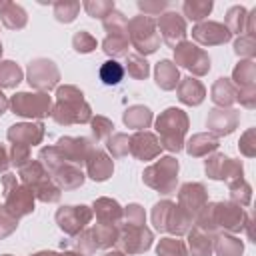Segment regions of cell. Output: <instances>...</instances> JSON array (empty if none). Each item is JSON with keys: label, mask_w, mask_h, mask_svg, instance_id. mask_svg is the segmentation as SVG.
I'll use <instances>...</instances> for the list:
<instances>
[{"label": "cell", "mask_w": 256, "mask_h": 256, "mask_svg": "<svg viewBox=\"0 0 256 256\" xmlns=\"http://www.w3.org/2000/svg\"><path fill=\"white\" fill-rule=\"evenodd\" d=\"M50 116L54 118V122H58L62 126L86 124L92 120V108L84 100L82 90L66 84V86L56 88V104H54Z\"/></svg>", "instance_id": "6da1fadb"}, {"label": "cell", "mask_w": 256, "mask_h": 256, "mask_svg": "<svg viewBox=\"0 0 256 256\" xmlns=\"http://www.w3.org/2000/svg\"><path fill=\"white\" fill-rule=\"evenodd\" d=\"M156 132L160 134V146L178 152L184 148V136L188 132V116L180 108H166L156 118Z\"/></svg>", "instance_id": "7a4b0ae2"}, {"label": "cell", "mask_w": 256, "mask_h": 256, "mask_svg": "<svg viewBox=\"0 0 256 256\" xmlns=\"http://www.w3.org/2000/svg\"><path fill=\"white\" fill-rule=\"evenodd\" d=\"M18 180L28 188L32 190L34 198L40 200V202H58L60 200V188L54 184V180L50 178L48 170L38 162V160H30L26 162L20 172H18Z\"/></svg>", "instance_id": "3957f363"}, {"label": "cell", "mask_w": 256, "mask_h": 256, "mask_svg": "<svg viewBox=\"0 0 256 256\" xmlns=\"http://www.w3.org/2000/svg\"><path fill=\"white\" fill-rule=\"evenodd\" d=\"M142 180L146 186L154 188L160 194H172L178 182V160L174 156H164L156 160L142 172Z\"/></svg>", "instance_id": "277c9868"}, {"label": "cell", "mask_w": 256, "mask_h": 256, "mask_svg": "<svg viewBox=\"0 0 256 256\" xmlns=\"http://www.w3.org/2000/svg\"><path fill=\"white\" fill-rule=\"evenodd\" d=\"M128 32V40L130 44L138 50V54H152L156 52V48L160 46V36L156 30V20L150 16H134L132 20H128L126 26Z\"/></svg>", "instance_id": "5b68a950"}, {"label": "cell", "mask_w": 256, "mask_h": 256, "mask_svg": "<svg viewBox=\"0 0 256 256\" xmlns=\"http://www.w3.org/2000/svg\"><path fill=\"white\" fill-rule=\"evenodd\" d=\"M2 188H4V206L16 218H22L34 210L36 198H34L32 190H28L14 174L2 176Z\"/></svg>", "instance_id": "8992f818"}, {"label": "cell", "mask_w": 256, "mask_h": 256, "mask_svg": "<svg viewBox=\"0 0 256 256\" xmlns=\"http://www.w3.org/2000/svg\"><path fill=\"white\" fill-rule=\"evenodd\" d=\"M8 102L12 112L22 118H44L52 112V98L48 92H18Z\"/></svg>", "instance_id": "52a82bcc"}, {"label": "cell", "mask_w": 256, "mask_h": 256, "mask_svg": "<svg viewBox=\"0 0 256 256\" xmlns=\"http://www.w3.org/2000/svg\"><path fill=\"white\" fill-rule=\"evenodd\" d=\"M116 244L124 254H142L152 246V232L146 226H130L120 222Z\"/></svg>", "instance_id": "ba28073f"}, {"label": "cell", "mask_w": 256, "mask_h": 256, "mask_svg": "<svg viewBox=\"0 0 256 256\" xmlns=\"http://www.w3.org/2000/svg\"><path fill=\"white\" fill-rule=\"evenodd\" d=\"M174 60L178 66L190 70L194 76H204L210 70V56L192 42H180L174 48Z\"/></svg>", "instance_id": "9c48e42d"}, {"label": "cell", "mask_w": 256, "mask_h": 256, "mask_svg": "<svg viewBox=\"0 0 256 256\" xmlns=\"http://www.w3.org/2000/svg\"><path fill=\"white\" fill-rule=\"evenodd\" d=\"M92 208L80 204V206H62L56 210V224L58 228L68 234V236H76L80 234L92 220Z\"/></svg>", "instance_id": "30bf717a"}, {"label": "cell", "mask_w": 256, "mask_h": 256, "mask_svg": "<svg viewBox=\"0 0 256 256\" xmlns=\"http://www.w3.org/2000/svg\"><path fill=\"white\" fill-rule=\"evenodd\" d=\"M60 80L58 66L48 58H36L28 64V84L38 92L52 90Z\"/></svg>", "instance_id": "8fae6325"}, {"label": "cell", "mask_w": 256, "mask_h": 256, "mask_svg": "<svg viewBox=\"0 0 256 256\" xmlns=\"http://www.w3.org/2000/svg\"><path fill=\"white\" fill-rule=\"evenodd\" d=\"M56 148L62 152V156L66 158V162L74 164V166H86V160L90 158V154L94 152V144L90 138L84 136H62L56 142Z\"/></svg>", "instance_id": "7c38bea8"}, {"label": "cell", "mask_w": 256, "mask_h": 256, "mask_svg": "<svg viewBox=\"0 0 256 256\" xmlns=\"http://www.w3.org/2000/svg\"><path fill=\"white\" fill-rule=\"evenodd\" d=\"M156 30L170 48H176L186 38V20L178 12H164L156 20Z\"/></svg>", "instance_id": "4fadbf2b"}, {"label": "cell", "mask_w": 256, "mask_h": 256, "mask_svg": "<svg viewBox=\"0 0 256 256\" xmlns=\"http://www.w3.org/2000/svg\"><path fill=\"white\" fill-rule=\"evenodd\" d=\"M206 174L212 180H226L232 182L236 178H242V162L240 160H232L224 154H212L206 158Z\"/></svg>", "instance_id": "5bb4252c"}, {"label": "cell", "mask_w": 256, "mask_h": 256, "mask_svg": "<svg viewBox=\"0 0 256 256\" xmlns=\"http://www.w3.org/2000/svg\"><path fill=\"white\" fill-rule=\"evenodd\" d=\"M208 204L206 188L200 182H186L178 190V206L186 210L192 218L198 216V212Z\"/></svg>", "instance_id": "9a60e30c"}, {"label": "cell", "mask_w": 256, "mask_h": 256, "mask_svg": "<svg viewBox=\"0 0 256 256\" xmlns=\"http://www.w3.org/2000/svg\"><path fill=\"white\" fill-rule=\"evenodd\" d=\"M238 120H240V112L238 110H234V108H218L216 106V108H212L208 112L206 126L210 130V134H214L218 138V136L234 132V128L238 126Z\"/></svg>", "instance_id": "2e32d148"}, {"label": "cell", "mask_w": 256, "mask_h": 256, "mask_svg": "<svg viewBox=\"0 0 256 256\" xmlns=\"http://www.w3.org/2000/svg\"><path fill=\"white\" fill-rule=\"evenodd\" d=\"M192 38L202 46H218L226 44L232 38V34L220 22H198L192 28Z\"/></svg>", "instance_id": "e0dca14e"}, {"label": "cell", "mask_w": 256, "mask_h": 256, "mask_svg": "<svg viewBox=\"0 0 256 256\" xmlns=\"http://www.w3.org/2000/svg\"><path fill=\"white\" fill-rule=\"evenodd\" d=\"M160 140L152 134V132H136L130 136V146H128V152L138 158V160H154L160 156Z\"/></svg>", "instance_id": "ac0fdd59"}, {"label": "cell", "mask_w": 256, "mask_h": 256, "mask_svg": "<svg viewBox=\"0 0 256 256\" xmlns=\"http://www.w3.org/2000/svg\"><path fill=\"white\" fill-rule=\"evenodd\" d=\"M8 140L12 144H22V146H36L42 142L44 136V124L42 122H22V124H14L8 128L6 132Z\"/></svg>", "instance_id": "d6986e66"}, {"label": "cell", "mask_w": 256, "mask_h": 256, "mask_svg": "<svg viewBox=\"0 0 256 256\" xmlns=\"http://www.w3.org/2000/svg\"><path fill=\"white\" fill-rule=\"evenodd\" d=\"M50 178L54 180V184L60 190H74L80 188L84 184V174L78 166L70 164V162H62L60 166H56L52 172H48Z\"/></svg>", "instance_id": "ffe728a7"}, {"label": "cell", "mask_w": 256, "mask_h": 256, "mask_svg": "<svg viewBox=\"0 0 256 256\" xmlns=\"http://www.w3.org/2000/svg\"><path fill=\"white\" fill-rule=\"evenodd\" d=\"M86 172L92 180L96 182H104L112 176L114 172V164H112V158L104 152V150H98L94 148V152L90 154V158L86 160Z\"/></svg>", "instance_id": "44dd1931"}, {"label": "cell", "mask_w": 256, "mask_h": 256, "mask_svg": "<svg viewBox=\"0 0 256 256\" xmlns=\"http://www.w3.org/2000/svg\"><path fill=\"white\" fill-rule=\"evenodd\" d=\"M176 92H178V100L186 106H198L204 96H206V88L200 80L192 78V76H186V78H180L178 86H176Z\"/></svg>", "instance_id": "7402d4cb"}, {"label": "cell", "mask_w": 256, "mask_h": 256, "mask_svg": "<svg viewBox=\"0 0 256 256\" xmlns=\"http://www.w3.org/2000/svg\"><path fill=\"white\" fill-rule=\"evenodd\" d=\"M92 214H96V222H100V224H116L118 226L122 222L124 208L112 198H98L92 206Z\"/></svg>", "instance_id": "603a6c76"}, {"label": "cell", "mask_w": 256, "mask_h": 256, "mask_svg": "<svg viewBox=\"0 0 256 256\" xmlns=\"http://www.w3.org/2000/svg\"><path fill=\"white\" fill-rule=\"evenodd\" d=\"M188 254L190 256H210L214 250V236L200 230L198 226H192L188 230Z\"/></svg>", "instance_id": "cb8c5ba5"}, {"label": "cell", "mask_w": 256, "mask_h": 256, "mask_svg": "<svg viewBox=\"0 0 256 256\" xmlns=\"http://www.w3.org/2000/svg\"><path fill=\"white\" fill-rule=\"evenodd\" d=\"M210 98L214 100V104L218 108H230L236 98H238V88L232 84V80L228 78H218L214 84H212V90H210Z\"/></svg>", "instance_id": "d4e9b609"}, {"label": "cell", "mask_w": 256, "mask_h": 256, "mask_svg": "<svg viewBox=\"0 0 256 256\" xmlns=\"http://www.w3.org/2000/svg\"><path fill=\"white\" fill-rule=\"evenodd\" d=\"M218 148V138L210 132H200V134H194L188 142H186V152L194 158H200V156H208L210 152H214Z\"/></svg>", "instance_id": "484cf974"}, {"label": "cell", "mask_w": 256, "mask_h": 256, "mask_svg": "<svg viewBox=\"0 0 256 256\" xmlns=\"http://www.w3.org/2000/svg\"><path fill=\"white\" fill-rule=\"evenodd\" d=\"M154 78L156 84L162 90H174L180 82V74H178V66L170 60H160L154 68Z\"/></svg>", "instance_id": "4316f807"}, {"label": "cell", "mask_w": 256, "mask_h": 256, "mask_svg": "<svg viewBox=\"0 0 256 256\" xmlns=\"http://www.w3.org/2000/svg\"><path fill=\"white\" fill-rule=\"evenodd\" d=\"M192 226H194V218L186 210H182L178 204H174L170 210V216H168L166 232H170L174 236H182V234H188V230Z\"/></svg>", "instance_id": "83f0119b"}, {"label": "cell", "mask_w": 256, "mask_h": 256, "mask_svg": "<svg viewBox=\"0 0 256 256\" xmlns=\"http://www.w3.org/2000/svg\"><path fill=\"white\" fill-rule=\"evenodd\" d=\"M122 120H124V124H126L128 128H134V130L142 132V130H146V128L152 124V112H150L148 106L136 104V106H130V108L124 112Z\"/></svg>", "instance_id": "f1b7e54d"}, {"label": "cell", "mask_w": 256, "mask_h": 256, "mask_svg": "<svg viewBox=\"0 0 256 256\" xmlns=\"http://www.w3.org/2000/svg\"><path fill=\"white\" fill-rule=\"evenodd\" d=\"M0 20H2V24H4L6 28H10V30H20V28L26 26L28 16H26V10H24L22 6L14 4V2H6L4 10L0 12Z\"/></svg>", "instance_id": "f546056e"}, {"label": "cell", "mask_w": 256, "mask_h": 256, "mask_svg": "<svg viewBox=\"0 0 256 256\" xmlns=\"http://www.w3.org/2000/svg\"><path fill=\"white\" fill-rule=\"evenodd\" d=\"M254 78H256V66L252 60H242L234 72H232V84L238 88V90H250L254 88Z\"/></svg>", "instance_id": "4dcf8cb0"}, {"label": "cell", "mask_w": 256, "mask_h": 256, "mask_svg": "<svg viewBox=\"0 0 256 256\" xmlns=\"http://www.w3.org/2000/svg\"><path fill=\"white\" fill-rule=\"evenodd\" d=\"M90 232H92V238H94L98 248H106L108 250L118 240V226L116 224H100V222H96L90 228Z\"/></svg>", "instance_id": "1f68e13d"}, {"label": "cell", "mask_w": 256, "mask_h": 256, "mask_svg": "<svg viewBox=\"0 0 256 256\" xmlns=\"http://www.w3.org/2000/svg\"><path fill=\"white\" fill-rule=\"evenodd\" d=\"M218 256H242L244 244L242 240L228 236V234H216L214 236V250Z\"/></svg>", "instance_id": "d6a6232c"}, {"label": "cell", "mask_w": 256, "mask_h": 256, "mask_svg": "<svg viewBox=\"0 0 256 256\" xmlns=\"http://www.w3.org/2000/svg\"><path fill=\"white\" fill-rule=\"evenodd\" d=\"M128 46H130V40H128V32H122V34H108L102 42V50L112 56V58H120V56H128Z\"/></svg>", "instance_id": "836d02e7"}, {"label": "cell", "mask_w": 256, "mask_h": 256, "mask_svg": "<svg viewBox=\"0 0 256 256\" xmlns=\"http://www.w3.org/2000/svg\"><path fill=\"white\" fill-rule=\"evenodd\" d=\"M22 68L12 60H0V88H14L22 82Z\"/></svg>", "instance_id": "e575fe53"}, {"label": "cell", "mask_w": 256, "mask_h": 256, "mask_svg": "<svg viewBox=\"0 0 256 256\" xmlns=\"http://www.w3.org/2000/svg\"><path fill=\"white\" fill-rule=\"evenodd\" d=\"M212 0H186L182 4V10H184V16L192 22H200L204 20L210 12H212Z\"/></svg>", "instance_id": "d590c367"}, {"label": "cell", "mask_w": 256, "mask_h": 256, "mask_svg": "<svg viewBox=\"0 0 256 256\" xmlns=\"http://www.w3.org/2000/svg\"><path fill=\"white\" fill-rule=\"evenodd\" d=\"M228 188H230V198H232L234 204H238V206H248L250 204L252 188L244 178H236V180L228 182Z\"/></svg>", "instance_id": "8d00e7d4"}, {"label": "cell", "mask_w": 256, "mask_h": 256, "mask_svg": "<svg viewBox=\"0 0 256 256\" xmlns=\"http://www.w3.org/2000/svg\"><path fill=\"white\" fill-rule=\"evenodd\" d=\"M246 20H248L246 10L242 6H232L226 14V28L230 30V34L236 32V34L242 36L246 32Z\"/></svg>", "instance_id": "74e56055"}, {"label": "cell", "mask_w": 256, "mask_h": 256, "mask_svg": "<svg viewBox=\"0 0 256 256\" xmlns=\"http://www.w3.org/2000/svg\"><path fill=\"white\" fill-rule=\"evenodd\" d=\"M72 248H74V252H78V254H82V256H92V254L98 250V246H96V242H94V238H92L90 228H88V230L84 228L80 234L72 236Z\"/></svg>", "instance_id": "f35d334b"}, {"label": "cell", "mask_w": 256, "mask_h": 256, "mask_svg": "<svg viewBox=\"0 0 256 256\" xmlns=\"http://www.w3.org/2000/svg\"><path fill=\"white\" fill-rule=\"evenodd\" d=\"M156 256H188L186 244L176 238H162L156 246Z\"/></svg>", "instance_id": "ab89813d"}, {"label": "cell", "mask_w": 256, "mask_h": 256, "mask_svg": "<svg viewBox=\"0 0 256 256\" xmlns=\"http://www.w3.org/2000/svg\"><path fill=\"white\" fill-rule=\"evenodd\" d=\"M126 72L136 80H144L150 74V64L140 54H128L126 56Z\"/></svg>", "instance_id": "60d3db41"}, {"label": "cell", "mask_w": 256, "mask_h": 256, "mask_svg": "<svg viewBox=\"0 0 256 256\" xmlns=\"http://www.w3.org/2000/svg\"><path fill=\"white\" fill-rule=\"evenodd\" d=\"M78 10H80V2H74V0H60V2H54V16L58 22H72L76 16H78Z\"/></svg>", "instance_id": "b9f144b4"}, {"label": "cell", "mask_w": 256, "mask_h": 256, "mask_svg": "<svg viewBox=\"0 0 256 256\" xmlns=\"http://www.w3.org/2000/svg\"><path fill=\"white\" fill-rule=\"evenodd\" d=\"M122 76H124V68H122V64L116 62V60H106V62L100 66V80H102L104 84H108V86L118 84V82L122 80Z\"/></svg>", "instance_id": "7bdbcfd3"}, {"label": "cell", "mask_w": 256, "mask_h": 256, "mask_svg": "<svg viewBox=\"0 0 256 256\" xmlns=\"http://www.w3.org/2000/svg\"><path fill=\"white\" fill-rule=\"evenodd\" d=\"M174 202L172 200H162L158 204H154L152 208V224L158 232H166V224H168V216H170V210H172Z\"/></svg>", "instance_id": "ee69618b"}, {"label": "cell", "mask_w": 256, "mask_h": 256, "mask_svg": "<svg viewBox=\"0 0 256 256\" xmlns=\"http://www.w3.org/2000/svg\"><path fill=\"white\" fill-rule=\"evenodd\" d=\"M82 6L92 18H100V20H104L114 10V2H110V0H96V2L94 0H86Z\"/></svg>", "instance_id": "f6af8a7d"}, {"label": "cell", "mask_w": 256, "mask_h": 256, "mask_svg": "<svg viewBox=\"0 0 256 256\" xmlns=\"http://www.w3.org/2000/svg\"><path fill=\"white\" fill-rule=\"evenodd\" d=\"M106 146H108V150H110V154H112L114 158H122V156L128 154L130 138H128L126 134H122V132H116V134H112V136L108 138Z\"/></svg>", "instance_id": "bcb514c9"}, {"label": "cell", "mask_w": 256, "mask_h": 256, "mask_svg": "<svg viewBox=\"0 0 256 256\" xmlns=\"http://www.w3.org/2000/svg\"><path fill=\"white\" fill-rule=\"evenodd\" d=\"M126 26H128L126 16L122 12H118L116 8L104 18V28L108 34H122V32H126Z\"/></svg>", "instance_id": "7dc6e473"}, {"label": "cell", "mask_w": 256, "mask_h": 256, "mask_svg": "<svg viewBox=\"0 0 256 256\" xmlns=\"http://www.w3.org/2000/svg\"><path fill=\"white\" fill-rule=\"evenodd\" d=\"M90 124H92V134H94L96 140H108L112 136L114 124L106 116H92Z\"/></svg>", "instance_id": "c3c4849f"}, {"label": "cell", "mask_w": 256, "mask_h": 256, "mask_svg": "<svg viewBox=\"0 0 256 256\" xmlns=\"http://www.w3.org/2000/svg\"><path fill=\"white\" fill-rule=\"evenodd\" d=\"M72 46L76 52L80 54H86V52H92L96 48V38L84 30H78L74 36H72Z\"/></svg>", "instance_id": "681fc988"}, {"label": "cell", "mask_w": 256, "mask_h": 256, "mask_svg": "<svg viewBox=\"0 0 256 256\" xmlns=\"http://www.w3.org/2000/svg\"><path fill=\"white\" fill-rule=\"evenodd\" d=\"M122 220H124V224H130V226H144V220H146L144 208L140 204H128L124 208Z\"/></svg>", "instance_id": "f907efd6"}, {"label": "cell", "mask_w": 256, "mask_h": 256, "mask_svg": "<svg viewBox=\"0 0 256 256\" xmlns=\"http://www.w3.org/2000/svg\"><path fill=\"white\" fill-rule=\"evenodd\" d=\"M18 228V218L6 210V206H0V240L10 236Z\"/></svg>", "instance_id": "816d5d0a"}, {"label": "cell", "mask_w": 256, "mask_h": 256, "mask_svg": "<svg viewBox=\"0 0 256 256\" xmlns=\"http://www.w3.org/2000/svg\"><path fill=\"white\" fill-rule=\"evenodd\" d=\"M234 52L238 56H244V58H252L254 52H256V42H254V36H248V34H242L236 42H234Z\"/></svg>", "instance_id": "f5cc1de1"}, {"label": "cell", "mask_w": 256, "mask_h": 256, "mask_svg": "<svg viewBox=\"0 0 256 256\" xmlns=\"http://www.w3.org/2000/svg\"><path fill=\"white\" fill-rule=\"evenodd\" d=\"M8 158H10V164H14L16 168H22L26 162H30V148L22 144H12Z\"/></svg>", "instance_id": "db71d44e"}, {"label": "cell", "mask_w": 256, "mask_h": 256, "mask_svg": "<svg viewBox=\"0 0 256 256\" xmlns=\"http://www.w3.org/2000/svg\"><path fill=\"white\" fill-rule=\"evenodd\" d=\"M166 6H168L166 2H146V0H140V2H138V8L144 12V16H150V18L160 16Z\"/></svg>", "instance_id": "11a10c76"}, {"label": "cell", "mask_w": 256, "mask_h": 256, "mask_svg": "<svg viewBox=\"0 0 256 256\" xmlns=\"http://www.w3.org/2000/svg\"><path fill=\"white\" fill-rule=\"evenodd\" d=\"M254 130H248L242 138H240V150L246 154V156H254L256 150H254Z\"/></svg>", "instance_id": "9f6ffc18"}, {"label": "cell", "mask_w": 256, "mask_h": 256, "mask_svg": "<svg viewBox=\"0 0 256 256\" xmlns=\"http://www.w3.org/2000/svg\"><path fill=\"white\" fill-rule=\"evenodd\" d=\"M256 90L254 88H250V90H238V98L236 100H240V104L242 106H246V108H254V104H256Z\"/></svg>", "instance_id": "6f0895ef"}, {"label": "cell", "mask_w": 256, "mask_h": 256, "mask_svg": "<svg viewBox=\"0 0 256 256\" xmlns=\"http://www.w3.org/2000/svg\"><path fill=\"white\" fill-rule=\"evenodd\" d=\"M8 166H10V158H8V150L0 144V174L2 172H6L8 170Z\"/></svg>", "instance_id": "680465c9"}, {"label": "cell", "mask_w": 256, "mask_h": 256, "mask_svg": "<svg viewBox=\"0 0 256 256\" xmlns=\"http://www.w3.org/2000/svg\"><path fill=\"white\" fill-rule=\"evenodd\" d=\"M8 106H10V102L6 100V96H4V94H2V90H0V116L8 110Z\"/></svg>", "instance_id": "91938a15"}, {"label": "cell", "mask_w": 256, "mask_h": 256, "mask_svg": "<svg viewBox=\"0 0 256 256\" xmlns=\"http://www.w3.org/2000/svg\"><path fill=\"white\" fill-rule=\"evenodd\" d=\"M30 256H58V252H52V250H42V252L30 254Z\"/></svg>", "instance_id": "94428289"}, {"label": "cell", "mask_w": 256, "mask_h": 256, "mask_svg": "<svg viewBox=\"0 0 256 256\" xmlns=\"http://www.w3.org/2000/svg\"><path fill=\"white\" fill-rule=\"evenodd\" d=\"M104 256H126L124 252H120V250H112V252H106Z\"/></svg>", "instance_id": "6125c7cd"}, {"label": "cell", "mask_w": 256, "mask_h": 256, "mask_svg": "<svg viewBox=\"0 0 256 256\" xmlns=\"http://www.w3.org/2000/svg\"><path fill=\"white\" fill-rule=\"evenodd\" d=\"M58 256H82V254H78V252L70 250V252H62V254H58Z\"/></svg>", "instance_id": "be15d7a7"}, {"label": "cell", "mask_w": 256, "mask_h": 256, "mask_svg": "<svg viewBox=\"0 0 256 256\" xmlns=\"http://www.w3.org/2000/svg\"><path fill=\"white\" fill-rule=\"evenodd\" d=\"M0 56H2V44H0Z\"/></svg>", "instance_id": "e7e4bbea"}, {"label": "cell", "mask_w": 256, "mask_h": 256, "mask_svg": "<svg viewBox=\"0 0 256 256\" xmlns=\"http://www.w3.org/2000/svg\"><path fill=\"white\" fill-rule=\"evenodd\" d=\"M2 256H12V254H2Z\"/></svg>", "instance_id": "03108f58"}]
</instances>
